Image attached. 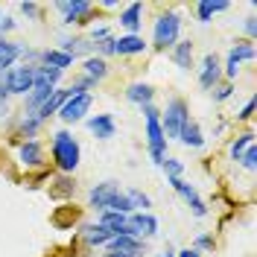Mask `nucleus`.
Instances as JSON below:
<instances>
[{
  "label": "nucleus",
  "instance_id": "2f4dec72",
  "mask_svg": "<svg viewBox=\"0 0 257 257\" xmlns=\"http://www.w3.org/2000/svg\"><path fill=\"white\" fill-rule=\"evenodd\" d=\"M50 193L53 196H73L76 193V181L67 178V176H59L56 178V187H50Z\"/></svg>",
  "mask_w": 257,
  "mask_h": 257
},
{
  "label": "nucleus",
  "instance_id": "5701e85b",
  "mask_svg": "<svg viewBox=\"0 0 257 257\" xmlns=\"http://www.w3.org/2000/svg\"><path fill=\"white\" fill-rule=\"evenodd\" d=\"M114 234L108 228H102L99 222H91V225H82V240L88 242V245H105V242L111 240Z\"/></svg>",
  "mask_w": 257,
  "mask_h": 257
},
{
  "label": "nucleus",
  "instance_id": "a18cd8bd",
  "mask_svg": "<svg viewBox=\"0 0 257 257\" xmlns=\"http://www.w3.org/2000/svg\"><path fill=\"white\" fill-rule=\"evenodd\" d=\"M6 114H9V105H6V102H0V117H6Z\"/></svg>",
  "mask_w": 257,
  "mask_h": 257
},
{
  "label": "nucleus",
  "instance_id": "f704fd0d",
  "mask_svg": "<svg viewBox=\"0 0 257 257\" xmlns=\"http://www.w3.org/2000/svg\"><path fill=\"white\" fill-rule=\"evenodd\" d=\"M161 170L167 173V178H181L184 176V164H181L178 158H167L164 164H161Z\"/></svg>",
  "mask_w": 257,
  "mask_h": 257
},
{
  "label": "nucleus",
  "instance_id": "39448f33",
  "mask_svg": "<svg viewBox=\"0 0 257 257\" xmlns=\"http://www.w3.org/2000/svg\"><path fill=\"white\" fill-rule=\"evenodd\" d=\"M56 12L62 15V24L73 27V24H88L94 15V3L88 0H59L56 3Z\"/></svg>",
  "mask_w": 257,
  "mask_h": 257
},
{
  "label": "nucleus",
  "instance_id": "4468645a",
  "mask_svg": "<svg viewBox=\"0 0 257 257\" xmlns=\"http://www.w3.org/2000/svg\"><path fill=\"white\" fill-rule=\"evenodd\" d=\"M88 132L94 135L96 141H111L114 135H117L114 117L111 114H94V117H88Z\"/></svg>",
  "mask_w": 257,
  "mask_h": 257
},
{
  "label": "nucleus",
  "instance_id": "c756f323",
  "mask_svg": "<svg viewBox=\"0 0 257 257\" xmlns=\"http://www.w3.org/2000/svg\"><path fill=\"white\" fill-rule=\"evenodd\" d=\"M248 146H254V132H242V135H237V138L231 141V146H228V155L237 161Z\"/></svg>",
  "mask_w": 257,
  "mask_h": 257
},
{
  "label": "nucleus",
  "instance_id": "79ce46f5",
  "mask_svg": "<svg viewBox=\"0 0 257 257\" xmlns=\"http://www.w3.org/2000/svg\"><path fill=\"white\" fill-rule=\"evenodd\" d=\"M251 114H254V99H248V102L242 105L240 114H237V120H245V123H248V120H251Z\"/></svg>",
  "mask_w": 257,
  "mask_h": 257
},
{
  "label": "nucleus",
  "instance_id": "6e6552de",
  "mask_svg": "<svg viewBox=\"0 0 257 257\" xmlns=\"http://www.w3.org/2000/svg\"><path fill=\"white\" fill-rule=\"evenodd\" d=\"M167 181H170V187H173L184 202H187V208L193 210V216H199V219H202V216H208V205H205V199L199 196V190L193 187L190 181H184V178H167Z\"/></svg>",
  "mask_w": 257,
  "mask_h": 257
},
{
  "label": "nucleus",
  "instance_id": "9b49d317",
  "mask_svg": "<svg viewBox=\"0 0 257 257\" xmlns=\"http://www.w3.org/2000/svg\"><path fill=\"white\" fill-rule=\"evenodd\" d=\"M120 193V184L117 181H99V184H94L91 190H88V205L94 210H108V205H111V199Z\"/></svg>",
  "mask_w": 257,
  "mask_h": 257
},
{
  "label": "nucleus",
  "instance_id": "de8ad7c7",
  "mask_svg": "<svg viewBox=\"0 0 257 257\" xmlns=\"http://www.w3.org/2000/svg\"><path fill=\"white\" fill-rule=\"evenodd\" d=\"M0 21H3V12H0Z\"/></svg>",
  "mask_w": 257,
  "mask_h": 257
},
{
  "label": "nucleus",
  "instance_id": "f257e3e1",
  "mask_svg": "<svg viewBox=\"0 0 257 257\" xmlns=\"http://www.w3.org/2000/svg\"><path fill=\"white\" fill-rule=\"evenodd\" d=\"M50 155H53V164L62 176H70L76 167H79V158H82V149H79V141L67 132V128H59L53 135V144H50Z\"/></svg>",
  "mask_w": 257,
  "mask_h": 257
},
{
  "label": "nucleus",
  "instance_id": "393cba45",
  "mask_svg": "<svg viewBox=\"0 0 257 257\" xmlns=\"http://www.w3.org/2000/svg\"><path fill=\"white\" fill-rule=\"evenodd\" d=\"M231 3H225V0H202L199 6H196V18H199V24H208L213 15H219L225 12Z\"/></svg>",
  "mask_w": 257,
  "mask_h": 257
},
{
  "label": "nucleus",
  "instance_id": "58836bf2",
  "mask_svg": "<svg viewBox=\"0 0 257 257\" xmlns=\"http://www.w3.org/2000/svg\"><path fill=\"white\" fill-rule=\"evenodd\" d=\"M141 114H144V120H161V111L155 102H146V105H141Z\"/></svg>",
  "mask_w": 257,
  "mask_h": 257
},
{
  "label": "nucleus",
  "instance_id": "bb28decb",
  "mask_svg": "<svg viewBox=\"0 0 257 257\" xmlns=\"http://www.w3.org/2000/svg\"><path fill=\"white\" fill-rule=\"evenodd\" d=\"M173 62L181 67V70H190L193 67V41H178L176 47H173Z\"/></svg>",
  "mask_w": 257,
  "mask_h": 257
},
{
  "label": "nucleus",
  "instance_id": "423d86ee",
  "mask_svg": "<svg viewBox=\"0 0 257 257\" xmlns=\"http://www.w3.org/2000/svg\"><path fill=\"white\" fill-rule=\"evenodd\" d=\"M91 105H94V96L91 94H70L56 117L62 123H79V120H85V114L91 111Z\"/></svg>",
  "mask_w": 257,
  "mask_h": 257
},
{
  "label": "nucleus",
  "instance_id": "e433bc0d",
  "mask_svg": "<svg viewBox=\"0 0 257 257\" xmlns=\"http://www.w3.org/2000/svg\"><path fill=\"white\" fill-rule=\"evenodd\" d=\"M193 248H196L199 254H202V251H213V237H210V234H199L196 242H193Z\"/></svg>",
  "mask_w": 257,
  "mask_h": 257
},
{
  "label": "nucleus",
  "instance_id": "37998d69",
  "mask_svg": "<svg viewBox=\"0 0 257 257\" xmlns=\"http://www.w3.org/2000/svg\"><path fill=\"white\" fill-rule=\"evenodd\" d=\"M176 257H202L196 248H181V251H176Z\"/></svg>",
  "mask_w": 257,
  "mask_h": 257
},
{
  "label": "nucleus",
  "instance_id": "7ed1b4c3",
  "mask_svg": "<svg viewBox=\"0 0 257 257\" xmlns=\"http://www.w3.org/2000/svg\"><path fill=\"white\" fill-rule=\"evenodd\" d=\"M190 123V108H187V102L181 99V96H173L170 102H167V108L161 111V128H164V138L167 141H178V135H181V128Z\"/></svg>",
  "mask_w": 257,
  "mask_h": 257
},
{
  "label": "nucleus",
  "instance_id": "c03bdc74",
  "mask_svg": "<svg viewBox=\"0 0 257 257\" xmlns=\"http://www.w3.org/2000/svg\"><path fill=\"white\" fill-rule=\"evenodd\" d=\"M102 257H135V254H123V251H108V254H102Z\"/></svg>",
  "mask_w": 257,
  "mask_h": 257
},
{
  "label": "nucleus",
  "instance_id": "f3484780",
  "mask_svg": "<svg viewBox=\"0 0 257 257\" xmlns=\"http://www.w3.org/2000/svg\"><path fill=\"white\" fill-rule=\"evenodd\" d=\"M146 47L149 44L144 41V35H120L114 56H141V53H146Z\"/></svg>",
  "mask_w": 257,
  "mask_h": 257
},
{
  "label": "nucleus",
  "instance_id": "20e7f679",
  "mask_svg": "<svg viewBox=\"0 0 257 257\" xmlns=\"http://www.w3.org/2000/svg\"><path fill=\"white\" fill-rule=\"evenodd\" d=\"M3 85H6L9 96H27L32 91V85H35V67H30V64L9 67L3 73Z\"/></svg>",
  "mask_w": 257,
  "mask_h": 257
},
{
  "label": "nucleus",
  "instance_id": "473e14b6",
  "mask_svg": "<svg viewBox=\"0 0 257 257\" xmlns=\"http://www.w3.org/2000/svg\"><path fill=\"white\" fill-rule=\"evenodd\" d=\"M114 50H117V38L108 35V38H102V41H96V44H94V56L108 59V56H114Z\"/></svg>",
  "mask_w": 257,
  "mask_h": 257
},
{
  "label": "nucleus",
  "instance_id": "f03ea898",
  "mask_svg": "<svg viewBox=\"0 0 257 257\" xmlns=\"http://www.w3.org/2000/svg\"><path fill=\"white\" fill-rule=\"evenodd\" d=\"M181 41V15L178 12H164L152 24V47L155 50H173Z\"/></svg>",
  "mask_w": 257,
  "mask_h": 257
},
{
  "label": "nucleus",
  "instance_id": "4c0bfd02",
  "mask_svg": "<svg viewBox=\"0 0 257 257\" xmlns=\"http://www.w3.org/2000/svg\"><path fill=\"white\" fill-rule=\"evenodd\" d=\"M18 9H21V12H24L27 18H32V21L41 15V6H38V3H32V0H24V3H18Z\"/></svg>",
  "mask_w": 257,
  "mask_h": 257
},
{
  "label": "nucleus",
  "instance_id": "7c9ffc66",
  "mask_svg": "<svg viewBox=\"0 0 257 257\" xmlns=\"http://www.w3.org/2000/svg\"><path fill=\"white\" fill-rule=\"evenodd\" d=\"M38 132H41V123H38L32 114H24V117H21V123H18V135H21L24 141H35V138H38Z\"/></svg>",
  "mask_w": 257,
  "mask_h": 257
},
{
  "label": "nucleus",
  "instance_id": "c9c22d12",
  "mask_svg": "<svg viewBox=\"0 0 257 257\" xmlns=\"http://www.w3.org/2000/svg\"><path fill=\"white\" fill-rule=\"evenodd\" d=\"M240 167L242 170H248V173H254V167H257V146H248V149H245V152H242L240 158Z\"/></svg>",
  "mask_w": 257,
  "mask_h": 257
},
{
  "label": "nucleus",
  "instance_id": "a19ab883",
  "mask_svg": "<svg viewBox=\"0 0 257 257\" xmlns=\"http://www.w3.org/2000/svg\"><path fill=\"white\" fill-rule=\"evenodd\" d=\"M18 24H15V18H9V15H3V21H0V38H6V32H12Z\"/></svg>",
  "mask_w": 257,
  "mask_h": 257
},
{
  "label": "nucleus",
  "instance_id": "a211bd4d",
  "mask_svg": "<svg viewBox=\"0 0 257 257\" xmlns=\"http://www.w3.org/2000/svg\"><path fill=\"white\" fill-rule=\"evenodd\" d=\"M126 99L132 102V105H146V102H152L155 99V88L149 85V82H132L126 88Z\"/></svg>",
  "mask_w": 257,
  "mask_h": 257
},
{
  "label": "nucleus",
  "instance_id": "2eb2a0df",
  "mask_svg": "<svg viewBox=\"0 0 257 257\" xmlns=\"http://www.w3.org/2000/svg\"><path fill=\"white\" fill-rule=\"evenodd\" d=\"M141 24H144V3H128L120 12V27L126 30V35H138Z\"/></svg>",
  "mask_w": 257,
  "mask_h": 257
},
{
  "label": "nucleus",
  "instance_id": "412c9836",
  "mask_svg": "<svg viewBox=\"0 0 257 257\" xmlns=\"http://www.w3.org/2000/svg\"><path fill=\"white\" fill-rule=\"evenodd\" d=\"M21 47L18 41H9V38H0V73H6L9 67H15V62L21 59Z\"/></svg>",
  "mask_w": 257,
  "mask_h": 257
},
{
  "label": "nucleus",
  "instance_id": "c85d7f7f",
  "mask_svg": "<svg viewBox=\"0 0 257 257\" xmlns=\"http://www.w3.org/2000/svg\"><path fill=\"white\" fill-rule=\"evenodd\" d=\"M126 196H128V205H132V210H135V213H149V208H152V199H149L144 190L132 187V190H126Z\"/></svg>",
  "mask_w": 257,
  "mask_h": 257
},
{
  "label": "nucleus",
  "instance_id": "dca6fc26",
  "mask_svg": "<svg viewBox=\"0 0 257 257\" xmlns=\"http://www.w3.org/2000/svg\"><path fill=\"white\" fill-rule=\"evenodd\" d=\"M18 158H21L24 167L35 170V167H41V164H44V149H41L38 141H24L21 149H18Z\"/></svg>",
  "mask_w": 257,
  "mask_h": 257
},
{
  "label": "nucleus",
  "instance_id": "b1692460",
  "mask_svg": "<svg viewBox=\"0 0 257 257\" xmlns=\"http://www.w3.org/2000/svg\"><path fill=\"white\" fill-rule=\"evenodd\" d=\"M178 141H181V144L187 146V149H202V146H205V135H202V126H199L196 120H190L187 126L181 128Z\"/></svg>",
  "mask_w": 257,
  "mask_h": 257
},
{
  "label": "nucleus",
  "instance_id": "f8f14e48",
  "mask_svg": "<svg viewBox=\"0 0 257 257\" xmlns=\"http://www.w3.org/2000/svg\"><path fill=\"white\" fill-rule=\"evenodd\" d=\"M105 248H108V251H123V254L141 257L146 251V240L132 237V234H117V237H111V240L105 242Z\"/></svg>",
  "mask_w": 257,
  "mask_h": 257
},
{
  "label": "nucleus",
  "instance_id": "a878e982",
  "mask_svg": "<svg viewBox=\"0 0 257 257\" xmlns=\"http://www.w3.org/2000/svg\"><path fill=\"white\" fill-rule=\"evenodd\" d=\"M126 219H128V216H123V213H114V210H102L96 222L102 225V228H108L114 237H117V234H126Z\"/></svg>",
  "mask_w": 257,
  "mask_h": 257
},
{
  "label": "nucleus",
  "instance_id": "ea45409f",
  "mask_svg": "<svg viewBox=\"0 0 257 257\" xmlns=\"http://www.w3.org/2000/svg\"><path fill=\"white\" fill-rule=\"evenodd\" d=\"M242 30H245L248 41H251V38L257 35V18H254V15H248V18H245V24H242Z\"/></svg>",
  "mask_w": 257,
  "mask_h": 257
},
{
  "label": "nucleus",
  "instance_id": "4be33fe9",
  "mask_svg": "<svg viewBox=\"0 0 257 257\" xmlns=\"http://www.w3.org/2000/svg\"><path fill=\"white\" fill-rule=\"evenodd\" d=\"M82 76H88V79H94V82H102L108 76V62L99 59V56H88L82 62Z\"/></svg>",
  "mask_w": 257,
  "mask_h": 257
},
{
  "label": "nucleus",
  "instance_id": "6ab92c4d",
  "mask_svg": "<svg viewBox=\"0 0 257 257\" xmlns=\"http://www.w3.org/2000/svg\"><path fill=\"white\" fill-rule=\"evenodd\" d=\"M73 56H67V53H62L59 47H53V50H41V62L38 64H44V67H56V70H67V67H73Z\"/></svg>",
  "mask_w": 257,
  "mask_h": 257
},
{
  "label": "nucleus",
  "instance_id": "1a4fd4ad",
  "mask_svg": "<svg viewBox=\"0 0 257 257\" xmlns=\"http://www.w3.org/2000/svg\"><path fill=\"white\" fill-rule=\"evenodd\" d=\"M158 228H161V222L152 216V213H128V219H126V234L141 237V240L155 237V234H158Z\"/></svg>",
  "mask_w": 257,
  "mask_h": 257
},
{
  "label": "nucleus",
  "instance_id": "cd10ccee",
  "mask_svg": "<svg viewBox=\"0 0 257 257\" xmlns=\"http://www.w3.org/2000/svg\"><path fill=\"white\" fill-rule=\"evenodd\" d=\"M257 56V50H254V41H237L234 47L228 50V59H234V62H251Z\"/></svg>",
  "mask_w": 257,
  "mask_h": 257
},
{
  "label": "nucleus",
  "instance_id": "ddd939ff",
  "mask_svg": "<svg viewBox=\"0 0 257 257\" xmlns=\"http://www.w3.org/2000/svg\"><path fill=\"white\" fill-rule=\"evenodd\" d=\"M67 96H70V88H56V91H53V96H50L47 102H44L38 111L32 114V117H35V120L44 126L50 117H56V114H59V108L64 105V99H67Z\"/></svg>",
  "mask_w": 257,
  "mask_h": 257
},
{
  "label": "nucleus",
  "instance_id": "9d476101",
  "mask_svg": "<svg viewBox=\"0 0 257 257\" xmlns=\"http://www.w3.org/2000/svg\"><path fill=\"white\" fill-rule=\"evenodd\" d=\"M219 82H222V62H219L216 53H208L202 59V67H199V85L205 91H213Z\"/></svg>",
  "mask_w": 257,
  "mask_h": 257
},
{
  "label": "nucleus",
  "instance_id": "72a5a7b5",
  "mask_svg": "<svg viewBox=\"0 0 257 257\" xmlns=\"http://www.w3.org/2000/svg\"><path fill=\"white\" fill-rule=\"evenodd\" d=\"M210 96H213V102H225V99H231V96H234V82H219V85L210 91Z\"/></svg>",
  "mask_w": 257,
  "mask_h": 257
},
{
  "label": "nucleus",
  "instance_id": "0eeeda50",
  "mask_svg": "<svg viewBox=\"0 0 257 257\" xmlns=\"http://www.w3.org/2000/svg\"><path fill=\"white\" fill-rule=\"evenodd\" d=\"M146 149H149V158L155 167L167 161V138H164L161 120H146Z\"/></svg>",
  "mask_w": 257,
  "mask_h": 257
},
{
  "label": "nucleus",
  "instance_id": "49530a36",
  "mask_svg": "<svg viewBox=\"0 0 257 257\" xmlns=\"http://www.w3.org/2000/svg\"><path fill=\"white\" fill-rule=\"evenodd\" d=\"M155 257H176V251H170V248H167V251H161V254H155Z\"/></svg>",
  "mask_w": 257,
  "mask_h": 257
},
{
  "label": "nucleus",
  "instance_id": "aec40b11",
  "mask_svg": "<svg viewBox=\"0 0 257 257\" xmlns=\"http://www.w3.org/2000/svg\"><path fill=\"white\" fill-rule=\"evenodd\" d=\"M62 53H67V56H73V59H76V56H85V59H88V56H94V44H91V41H88V38H82V35H73V38H62Z\"/></svg>",
  "mask_w": 257,
  "mask_h": 257
}]
</instances>
